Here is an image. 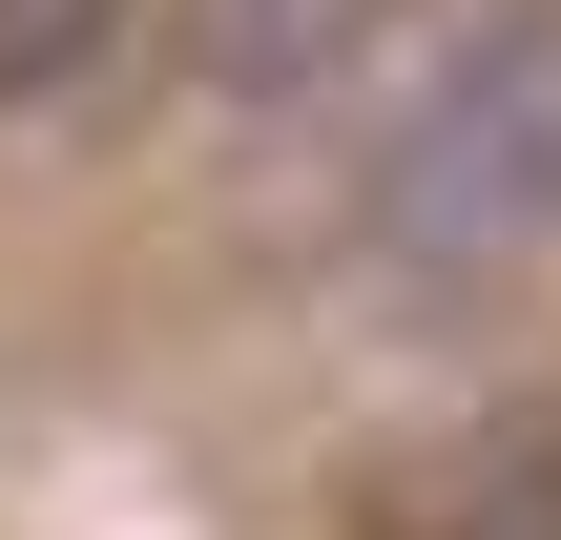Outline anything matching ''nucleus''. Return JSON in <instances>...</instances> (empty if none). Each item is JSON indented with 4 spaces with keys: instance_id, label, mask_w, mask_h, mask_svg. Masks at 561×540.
Instances as JSON below:
<instances>
[{
    "instance_id": "1",
    "label": "nucleus",
    "mask_w": 561,
    "mask_h": 540,
    "mask_svg": "<svg viewBox=\"0 0 561 540\" xmlns=\"http://www.w3.org/2000/svg\"><path fill=\"white\" fill-rule=\"evenodd\" d=\"M354 229L396 271H520V250H561V0H458L354 104Z\"/></svg>"
},
{
    "instance_id": "2",
    "label": "nucleus",
    "mask_w": 561,
    "mask_h": 540,
    "mask_svg": "<svg viewBox=\"0 0 561 540\" xmlns=\"http://www.w3.org/2000/svg\"><path fill=\"white\" fill-rule=\"evenodd\" d=\"M375 540H561V395L437 437V458H396V479H375Z\"/></svg>"
},
{
    "instance_id": "3",
    "label": "nucleus",
    "mask_w": 561,
    "mask_h": 540,
    "mask_svg": "<svg viewBox=\"0 0 561 540\" xmlns=\"http://www.w3.org/2000/svg\"><path fill=\"white\" fill-rule=\"evenodd\" d=\"M354 21H375V0H167V42H187L208 104H291V83H333Z\"/></svg>"
},
{
    "instance_id": "4",
    "label": "nucleus",
    "mask_w": 561,
    "mask_h": 540,
    "mask_svg": "<svg viewBox=\"0 0 561 540\" xmlns=\"http://www.w3.org/2000/svg\"><path fill=\"white\" fill-rule=\"evenodd\" d=\"M125 21H146V0H0V104H62Z\"/></svg>"
}]
</instances>
